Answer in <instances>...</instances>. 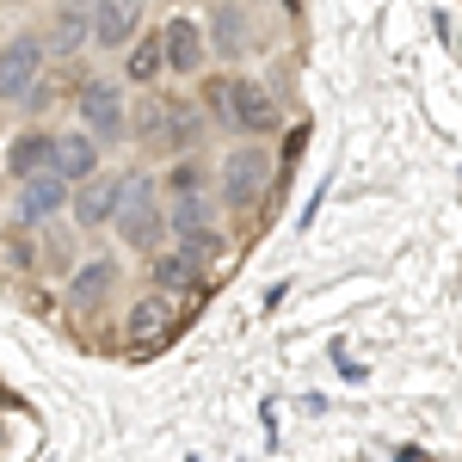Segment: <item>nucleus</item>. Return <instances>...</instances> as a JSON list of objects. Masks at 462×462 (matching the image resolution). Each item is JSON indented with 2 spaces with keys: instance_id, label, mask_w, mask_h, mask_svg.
I'll return each mask as SVG.
<instances>
[{
  "instance_id": "obj_9",
  "label": "nucleus",
  "mask_w": 462,
  "mask_h": 462,
  "mask_svg": "<svg viewBox=\"0 0 462 462\" xmlns=\"http://www.w3.org/2000/svg\"><path fill=\"white\" fill-rule=\"evenodd\" d=\"M161 50H167V74H179V80H198V74H204V62H210L204 25H198V19H185V13L161 25Z\"/></svg>"
},
{
  "instance_id": "obj_7",
  "label": "nucleus",
  "mask_w": 462,
  "mask_h": 462,
  "mask_svg": "<svg viewBox=\"0 0 462 462\" xmlns=\"http://www.w3.org/2000/svg\"><path fill=\"white\" fill-rule=\"evenodd\" d=\"M117 210H124V173H111V167H99L93 179H80L74 198H69V222L74 228H111Z\"/></svg>"
},
{
  "instance_id": "obj_21",
  "label": "nucleus",
  "mask_w": 462,
  "mask_h": 462,
  "mask_svg": "<svg viewBox=\"0 0 462 462\" xmlns=\"http://www.w3.org/2000/svg\"><path fill=\"white\" fill-rule=\"evenodd\" d=\"M198 99H204V111H210V117H222V124H228V74H204V80H198Z\"/></svg>"
},
{
  "instance_id": "obj_14",
  "label": "nucleus",
  "mask_w": 462,
  "mask_h": 462,
  "mask_svg": "<svg viewBox=\"0 0 462 462\" xmlns=\"http://www.w3.org/2000/svg\"><path fill=\"white\" fill-rule=\"evenodd\" d=\"M50 143H56V130H19L13 143H6V154H0V167H6V179L19 185V179H32V173H43L50 167Z\"/></svg>"
},
{
  "instance_id": "obj_13",
  "label": "nucleus",
  "mask_w": 462,
  "mask_h": 462,
  "mask_svg": "<svg viewBox=\"0 0 462 462\" xmlns=\"http://www.w3.org/2000/svg\"><path fill=\"white\" fill-rule=\"evenodd\" d=\"M50 173H62L69 185L99 173V143L87 136V130H56V143H50Z\"/></svg>"
},
{
  "instance_id": "obj_10",
  "label": "nucleus",
  "mask_w": 462,
  "mask_h": 462,
  "mask_svg": "<svg viewBox=\"0 0 462 462\" xmlns=\"http://www.w3.org/2000/svg\"><path fill=\"white\" fill-rule=\"evenodd\" d=\"M143 37V0H93V50H130Z\"/></svg>"
},
{
  "instance_id": "obj_6",
  "label": "nucleus",
  "mask_w": 462,
  "mask_h": 462,
  "mask_svg": "<svg viewBox=\"0 0 462 462\" xmlns=\"http://www.w3.org/2000/svg\"><path fill=\"white\" fill-rule=\"evenodd\" d=\"M37 37H43V56H50V62L87 56V50H93V0H62Z\"/></svg>"
},
{
  "instance_id": "obj_8",
  "label": "nucleus",
  "mask_w": 462,
  "mask_h": 462,
  "mask_svg": "<svg viewBox=\"0 0 462 462\" xmlns=\"http://www.w3.org/2000/svg\"><path fill=\"white\" fill-rule=\"evenodd\" d=\"M265 185H272V161H265L259 148H235V154L222 161V204H228V210H253V204L265 198Z\"/></svg>"
},
{
  "instance_id": "obj_22",
  "label": "nucleus",
  "mask_w": 462,
  "mask_h": 462,
  "mask_svg": "<svg viewBox=\"0 0 462 462\" xmlns=\"http://www.w3.org/2000/svg\"><path fill=\"white\" fill-rule=\"evenodd\" d=\"M69 235H56V228H50V235H43V265H69Z\"/></svg>"
},
{
  "instance_id": "obj_3",
  "label": "nucleus",
  "mask_w": 462,
  "mask_h": 462,
  "mask_svg": "<svg viewBox=\"0 0 462 462\" xmlns=\"http://www.w3.org/2000/svg\"><path fill=\"white\" fill-rule=\"evenodd\" d=\"M278 124H284L278 93H272L265 80H253V74H228V130H241V136H272Z\"/></svg>"
},
{
  "instance_id": "obj_11",
  "label": "nucleus",
  "mask_w": 462,
  "mask_h": 462,
  "mask_svg": "<svg viewBox=\"0 0 462 462\" xmlns=\"http://www.w3.org/2000/svg\"><path fill=\"white\" fill-rule=\"evenodd\" d=\"M173 124H179V99H167V93H143L130 106V136L143 148H154V154L173 148Z\"/></svg>"
},
{
  "instance_id": "obj_2",
  "label": "nucleus",
  "mask_w": 462,
  "mask_h": 462,
  "mask_svg": "<svg viewBox=\"0 0 462 462\" xmlns=\"http://www.w3.org/2000/svg\"><path fill=\"white\" fill-rule=\"evenodd\" d=\"M74 111H80V130L93 143H130V106H124V80H106V74H87L74 87Z\"/></svg>"
},
{
  "instance_id": "obj_15",
  "label": "nucleus",
  "mask_w": 462,
  "mask_h": 462,
  "mask_svg": "<svg viewBox=\"0 0 462 462\" xmlns=\"http://www.w3.org/2000/svg\"><path fill=\"white\" fill-rule=\"evenodd\" d=\"M167 74V50H161V32L136 37L130 50H124V87H143V93H154V80Z\"/></svg>"
},
{
  "instance_id": "obj_16",
  "label": "nucleus",
  "mask_w": 462,
  "mask_h": 462,
  "mask_svg": "<svg viewBox=\"0 0 462 462\" xmlns=\"http://www.w3.org/2000/svg\"><path fill=\"white\" fill-rule=\"evenodd\" d=\"M204 43H210L222 62H235V56L247 50V13H241L235 0H222V6L210 13V25H204Z\"/></svg>"
},
{
  "instance_id": "obj_18",
  "label": "nucleus",
  "mask_w": 462,
  "mask_h": 462,
  "mask_svg": "<svg viewBox=\"0 0 462 462\" xmlns=\"http://www.w3.org/2000/svg\"><path fill=\"white\" fill-rule=\"evenodd\" d=\"M124 327H130V333H136L143 346H161V339H167V327H173V315H167V302L154 296V302H136Z\"/></svg>"
},
{
  "instance_id": "obj_1",
  "label": "nucleus",
  "mask_w": 462,
  "mask_h": 462,
  "mask_svg": "<svg viewBox=\"0 0 462 462\" xmlns=\"http://www.w3.org/2000/svg\"><path fill=\"white\" fill-rule=\"evenodd\" d=\"M117 241L136 253H167L173 228H167V204H161V179L154 173H124V210H117Z\"/></svg>"
},
{
  "instance_id": "obj_17",
  "label": "nucleus",
  "mask_w": 462,
  "mask_h": 462,
  "mask_svg": "<svg viewBox=\"0 0 462 462\" xmlns=\"http://www.w3.org/2000/svg\"><path fill=\"white\" fill-rule=\"evenodd\" d=\"M111 284H117V259H87V265H74L69 296L74 302H106Z\"/></svg>"
},
{
  "instance_id": "obj_19",
  "label": "nucleus",
  "mask_w": 462,
  "mask_h": 462,
  "mask_svg": "<svg viewBox=\"0 0 462 462\" xmlns=\"http://www.w3.org/2000/svg\"><path fill=\"white\" fill-rule=\"evenodd\" d=\"M161 191H167L173 204H179V198H198V191H210V167H204V161H173Z\"/></svg>"
},
{
  "instance_id": "obj_4",
  "label": "nucleus",
  "mask_w": 462,
  "mask_h": 462,
  "mask_svg": "<svg viewBox=\"0 0 462 462\" xmlns=\"http://www.w3.org/2000/svg\"><path fill=\"white\" fill-rule=\"evenodd\" d=\"M43 37L37 32H13L0 43V106H25L32 87L43 80Z\"/></svg>"
},
{
  "instance_id": "obj_5",
  "label": "nucleus",
  "mask_w": 462,
  "mask_h": 462,
  "mask_svg": "<svg viewBox=\"0 0 462 462\" xmlns=\"http://www.w3.org/2000/svg\"><path fill=\"white\" fill-rule=\"evenodd\" d=\"M69 198H74V185L62 173H32V179H19V191H13V216H19V228H50L56 216H69Z\"/></svg>"
},
{
  "instance_id": "obj_20",
  "label": "nucleus",
  "mask_w": 462,
  "mask_h": 462,
  "mask_svg": "<svg viewBox=\"0 0 462 462\" xmlns=\"http://www.w3.org/2000/svg\"><path fill=\"white\" fill-rule=\"evenodd\" d=\"M37 241L32 235H25V228H19V222H13V228H6V235H0V265H6V272H25V265H32L37 259Z\"/></svg>"
},
{
  "instance_id": "obj_12",
  "label": "nucleus",
  "mask_w": 462,
  "mask_h": 462,
  "mask_svg": "<svg viewBox=\"0 0 462 462\" xmlns=\"http://www.w3.org/2000/svg\"><path fill=\"white\" fill-rule=\"evenodd\" d=\"M148 284H154L161 302H167V296H198V290H204V265H198L191 253L167 247V253H154V259H148Z\"/></svg>"
}]
</instances>
